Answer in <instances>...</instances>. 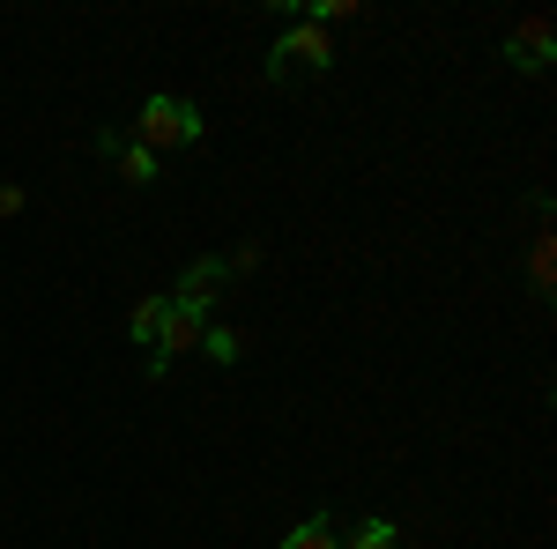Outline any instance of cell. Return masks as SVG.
I'll use <instances>...</instances> for the list:
<instances>
[{"label":"cell","instance_id":"1","mask_svg":"<svg viewBox=\"0 0 557 549\" xmlns=\"http://www.w3.org/2000/svg\"><path fill=\"white\" fill-rule=\"evenodd\" d=\"M134 141L157 157V149H194L201 141V112L186 104V97H149L141 112H134Z\"/></svg>","mask_w":557,"mask_h":549},{"label":"cell","instance_id":"2","mask_svg":"<svg viewBox=\"0 0 557 549\" xmlns=\"http://www.w3.org/2000/svg\"><path fill=\"white\" fill-rule=\"evenodd\" d=\"M320 67H335V38H327L320 23H298L290 38H275V52H268V83H290V75H320Z\"/></svg>","mask_w":557,"mask_h":549},{"label":"cell","instance_id":"3","mask_svg":"<svg viewBox=\"0 0 557 549\" xmlns=\"http://www.w3.org/2000/svg\"><path fill=\"white\" fill-rule=\"evenodd\" d=\"M201 335H209V320L164 297V335H157V349H149V357H157V364H172V357H201Z\"/></svg>","mask_w":557,"mask_h":549},{"label":"cell","instance_id":"4","mask_svg":"<svg viewBox=\"0 0 557 549\" xmlns=\"http://www.w3.org/2000/svg\"><path fill=\"white\" fill-rule=\"evenodd\" d=\"M231 283V260H194L186 275H178V290H172V304H186V312H209L215 304V290Z\"/></svg>","mask_w":557,"mask_h":549},{"label":"cell","instance_id":"5","mask_svg":"<svg viewBox=\"0 0 557 549\" xmlns=\"http://www.w3.org/2000/svg\"><path fill=\"white\" fill-rule=\"evenodd\" d=\"M550 52H557V30L543 23V15H535V23H520L513 38H506V60H513L520 75H543V67H550Z\"/></svg>","mask_w":557,"mask_h":549},{"label":"cell","instance_id":"6","mask_svg":"<svg viewBox=\"0 0 557 549\" xmlns=\"http://www.w3.org/2000/svg\"><path fill=\"white\" fill-rule=\"evenodd\" d=\"M97 157H112L127 186H149V178H157V157H149L141 141H127V134H97Z\"/></svg>","mask_w":557,"mask_h":549},{"label":"cell","instance_id":"7","mask_svg":"<svg viewBox=\"0 0 557 549\" xmlns=\"http://www.w3.org/2000/svg\"><path fill=\"white\" fill-rule=\"evenodd\" d=\"M275 549H343V527H335L327 512H312V520H305V527H290Z\"/></svg>","mask_w":557,"mask_h":549},{"label":"cell","instance_id":"8","mask_svg":"<svg viewBox=\"0 0 557 549\" xmlns=\"http://www.w3.org/2000/svg\"><path fill=\"white\" fill-rule=\"evenodd\" d=\"M127 335H134V349H157V335H164V297H141V304H134Z\"/></svg>","mask_w":557,"mask_h":549},{"label":"cell","instance_id":"9","mask_svg":"<svg viewBox=\"0 0 557 549\" xmlns=\"http://www.w3.org/2000/svg\"><path fill=\"white\" fill-rule=\"evenodd\" d=\"M343 549H401V535H394V520H357L343 535Z\"/></svg>","mask_w":557,"mask_h":549},{"label":"cell","instance_id":"10","mask_svg":"<svg viewBox=\"0 0 557 549\" xmlns=\"http://www.w3.org/2000/svg\"><path fill=\"white\" fill-rule=\"evenodd\" d=\"M201 357H215V364H238V357H246V335H238V327H209V335H201Z\"/></svg>","mask_w":557,"mask_h":549},{"label":"cell","instance_id":"11","mask_svg":"<svg viewBox=\"0 0 557 549\" xmlns=\"http://www.w3.org/2000/svg\"><path fill=\"white\" fill-rule=\"evenodd\" d=\"M23 209V186H0V215H15Z\"/></svg>","mask_w":557,"mask_h":549}]
</instances>
